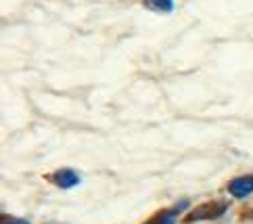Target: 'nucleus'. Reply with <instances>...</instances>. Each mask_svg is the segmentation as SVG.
Here are the masks:
<instances>
[{
	"instance_id": "obj_2",
	"label": "nucleus",
	"mask_w": 253,
	"mask_h": 224,
	"mask_svg": "<svg viewBox=\"0 0 253 224\" xmlns=\"http://www.w3.org/2000/svg\"><path fill=\"white\" fill-rule=\"evenodd\" d=\"M50 180H52V184H57L59 189L67 191V189H74V186H78L80 182H82V178H80V174L76 172V170L61 168V170H57V172L50 176Z\"/></svg>"
},
{
	"instance_id": "obj_3",
	"label": "nucleus",
	"mask_w": 253,
	"mask_h": 224,
	"mask_svg": "<svg viewBox=\"0 0 253 224\" xmlns=\"http://www.w3.org/2000/svg\"><path fill=\"white\" fill-rule=\"evenodd\" d=\"M226 189H228V193L232 197H237V199H245V197H249L253 193V174L232 178Z\"/></svg>"
},
{
	"instance_id": "obj_5",
	"label": "nucleus",
	"mask_w": 253,
	"mask_h": 224,
	"mask_svg": "<svg viewBox=\"0 0 253 224\" xmlns=\"http://www.w3.org/2000/svg\"><path fill=\"white\" fill-rule=\"evenodd\" d=\"M142 6L151 13H161V15H168L174 11L176 2L174 0H142Z\"/></svg>"
},
{
	"instance_id": "obj_4",
	"label": "nucleus",
	"mask_w": 253,
	"mask_h": 224,
	"mask_svg": "<svg viewBox=\"0 0 253 224\" xmlns=\"http://www.w3.org/2000/svg\"><path fill=\"white\" fill-rule=\"evenodd\" d=\"M184 205H188V201H180V203L176 205V208L159 212V214H155V216L149 218L147 222H142V224H176V216H178V212L182 210Z\"/></svg>"
},
{
	"instance_id": "obj_6",
	"label": "nucleus",
	"mask_w": 253,
	"mask_h": 224,
	"mask_svg": "<svg viewBox=\"0 0 253 224\" xmlns=\"http://www.w3.org/2000/svg\"><path fill=\"white\" fill-rule=\"evenodd\" d=\"M4 224H30L28 220H6Z\"/></svg>"
},
{
	"instance_id": "obj_1",
	"label": "nucleus",
	"mask_w": 253,
	"mask_h": 224,
	"mask_svg": "<svg viewBox=\"0 0 253 224\" xmlns=\"http://www.w3.org/2000/svg\"><path fill=\"white\" fill-rule=\"evenodd\" d=\"M228 210V203L226 201H210L203 205H197V208L184 218V222L193 224V222H205V220H215L220 218L222 214Z\"/></svg>"
}]
</instances>
